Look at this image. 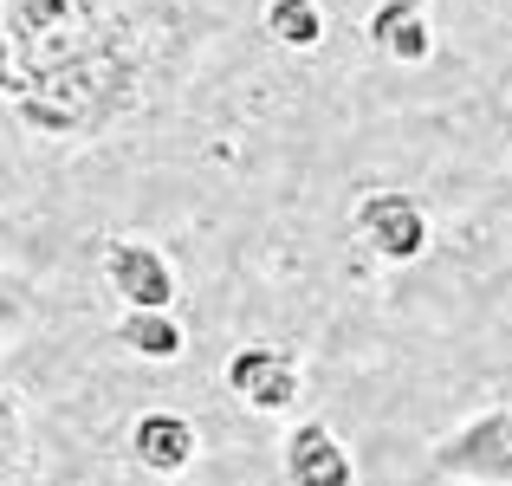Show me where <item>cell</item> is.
<instances>
[{
  "mask_svg": "<svg viewBox=\"0 0 512 486\" xmlns=\"http://www.w3.org/2000/svg\"><path fill=\"white\" fill-rule=\"evenodd\" d=\"M286 486H357V461L331 422L312 415L286 435Z\"/></svg>",
  "mask_w": 512,
  "mask_h": 486,
  "instance_id": "ba28073f",
  "label": "cell"
},
{
  "mask_svg": "<svg viewBox=\"0 0 512 486\" xmlns=\"http://www.w3.org/2000/svg\"><path fill=\"white\" fill-rule=\"evenodd\" d=\"M350 234H357L376 260L415 266L428 253V240H435V227H428V208L409 188H370V195L357 201V214H350Z\"/></svg>",
  "mask_w": 512,
  "mask_h": 486,
  "instance_id": "5b68a950",
  "label": "cell"
},
{
  "mask_svg": "<svg viewBox=\"0 0 512 486\" xmlns=\"http://www.w3.org/2000/svg\"><path fill=\"white\" fill-rule=\"evenodd\" d=\"M260 33L286 52H318L325 46V7L318 0H266Z\"/></svg>",
  "mask_w": 512,
  "mask_h": 486,
  "instance_id": "8fae6325",
  "label": "cell"
},
{
  "mask_svg": "<svg viewBox=\"0 0 512 486\" xmlns=\"http://www.w3.org/2000/svg\"><path fill=\"white\" fill-rule=\"evenodd\" d=\"M435 474L461 486H512V402L506 409H480L454 435L435 441Z\"/></svg>",
  "mask_w": 512,
  "mask_h": 486,
  "instance_id": "3957f363",
  "label": "cell"
},
{
  "mask_svg": "<svg viewBox=\"0 0 512 486\" xmlns=\"http://www.w3.org/2000/svg\"><path fill=\"white\" fill-rule=\"evenodd\" d=\"M195 454H201V428L188 422V415H175V409H143L137 422H130V461L143 467V474H188L195 467Z\"/></svg>",
  "mask_w": 512,
  "mask_h": 486,
  "instance_id": "52a82bcc",
  "label": "cell"
},
{
  "mask_svg": "<svg viewBox=\"0 0 512 486\" xmlns=\"http://www.w3.org/2000/svg\"><path fill=\"white\" fill-rule=\"evenodd\" d=\"M363 33H370V46L389 65H428L435 59V20H428L422 0H376Z\"/></svg>",
  "mask_w": 512,
  "mask_h": 486,
  "instance_id": "9c48e42d",
  "label": "cell"
},
{
  "mask_svg": "<svg viewBox=\"0 0 512 486\" xmlns=\"http://www.w3.org/2000/svg\"><path fill=\"white\" fill-rule=\"evenodd\" d=\"M221 383L240 409L253 415H292L305 396V363L292 344H240L234 357L221 363Z\"/></svg>",
  "mask_w": 512,
  "mask_h": 486,
  "instance_id": "277c9868",
  "label": "cell"
},
{
  "mask_svg": "<svg viewBox=\"0 0 512 486\" xmlns=\"http://www.w3.org/2000/svg\"><path fill=\"white\" fill-rule=\"evenodd\" d=\"M0 33H7L13 72L26 78V72H46V65L91 52L111 33V13H104V0H7Z\"/></svg>",
  "mask_w": 512,
  "mask_h": 486,
  "instance_id": "7a4b0ae2",
  "label": "cell"
},
{
  "mask_svg": "<svg viewBox=\"0 0 512 486\" xmlns=\"http://www.w3.org/2000/svg\"><path fill=\"white\" fill-rule=\"evenodd\" d=\"M20 461H26V422H20V409H13V396L0 389V480L20 474Z\"/></svg>",
  "mask_w": 512,
  "mask_h": 486,
  "instance_id": "7c38bea8",
  "label": "cell"
},
{
  "mask_svg": "<svg viewBox=\"0 0 512 486\" xmlns=\"http://www.w3.org/2000/svg\"><path fill=\"white\" fill-rule=\"evenodd\" d=\"M13 78H20V72H13V52H7V33H0V98H7V91H13Z\"/></svg>",
  "mask_w": 512,
  "mask_h": 486,
  "instance_id": "4fadbf2b",
  "label": "cell"
},
{
  "mask_svg": "<svg viewBox=\"0 0 512 486\" xmlns=\"http://www.w3.org/2000/svg\"><path fill=\"white\" fill-rule=\"evenodd\" d=\"M104 286L124 299V312H163L175 305V266L156 240L111 234L104 240Z\"/></svg>",
  "mask_w": 512,
  "mask_h": 486,
  "instance_id": "8992f818",
  "label": "cell"
},
{
  "mask_svg": "<svg viewBox=\"0 0 512 486\" xmlns=\"http://www.w3.org/2000/svg\"><path fill=\"white\" fill-rule=\"evenodd\" d=\"M111 337L143 363H175L188 350V331H182V318H175V305H163V312H124Z\"/></svg>",
  "mask_w": 512,
  "mask_h": 486,
  "instance_id": "30bf717a",
  "label": "cell"
},
{
  "mask_svg": "<svg viewBox=\"0 0 512 486\" xmlns=\"http://www.w3.org/2000/svg\"><path fill=\"white\" fill-rule=\"evenodd\" d=\"M137 85H143V65H137V46L130 33L111 20V33L98 39L91 52L65 65H46V72H26L13 78V111L33 137H52V143H91L104 130H117L137 104Z\"/></svg>",
  "mask_w": 512,
  "mask_h": 486,
  "instance_id": "6da1fadb",
  "label": "cell"
}]
</instances>
